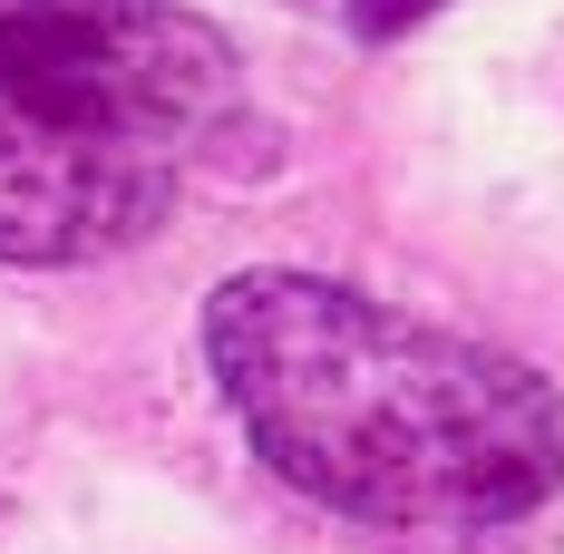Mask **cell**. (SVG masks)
<instances>
[{"label": "cell", "mask_w": 564, "mask_h": 554, "mask_svg": "<svg viewBox=\"0 0 564 554\" xmlns=\"http://www.w3.org/2000/svg\"><path fill=\"white\" fill-rule=\"evenodd\" d=\"M205 370L292 497L380 535L477 545L564 487V409L535 360L332 273H234L205 302Z\"/></svg>", "instance_id": "obj_1"}, {"label": "cell", "mask_w": 564, "mask_h": 554, "mask_svg": "<svg viewBox=\"0 0 564 554\" xmlns=\"http://www.w3.org/2000/svg\"><path fill=\"white\" fill-rule=\"evenodd\" d=\"M234 108V40L185 0H0V263L147 243Z\"/></svg>", "instance_id": "obj_2"}, {"label": "cell", "mask_w": 564, "mask_h": 554, "mask_svg": "<svg viewBox=\"0 0 564 554\" xmlns=\"http://www.w3.org/2000/svg\"><path fill=\"white\" fill-rule=\"evenodd\" d=\"M322 10H332V0H322Z\"/></svg>", "instance_id": "obj_3"}]
</instances>
